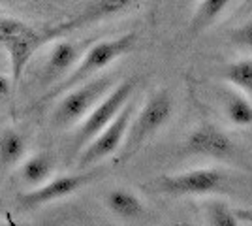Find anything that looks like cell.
Wrapping results in <instances>:
<instances>
[{
    "mask_svg": "<svg viewBox=\"0 0 252 226\" xmlns=\"http://www.w3.org/2000/svg\"><path fill=\"white\" fill-rule=\"evenodd\" d=\"M134 113H136V104L130 98L125 104V108L117 113V117L79 151V168H89L96 162L113 157L117 151H121Z\"/></svg>",
    "mask_w": 252,
    "mask_h": 226,
    "instance_id": "obj_6",
    "label": "cell"
},
{
    "mask_svg": "<svg viewBox=\"0 0 252 226\" xmlns=\"http://www.w3.org/2000/svg\"><path fill=\"white\" fill-rule=\"evenodd\" d=\"M226 117L233 127H252V102L243 95H231L226 100Z\"/></svg>",
    "mask_w": 252,
    "mask_h": 226,
    "instance_id": "obj_17",
    "label": "cell"
},
{
    "mask_svg": "<svg viewBox=\"0 0 252 226\" xmlns=\"http://www.w3.org/2000/svg\"><path fill=\"white\" fill-rule=\"evenodd\" d=\"M134 43H136V34L134 32H126L121 34V36H115V38H109V40L94 42L85 51L83 57H79V61L74 65V68L64 75L61 81H57L55 85L49 87L42 97L34 102L32 109L43 108V106L51 104L61 95H64L66 91H70L72 87L98 75L107 66L113 65L117 59L125 57L134 47Z\"/></svg>",
    "mask_w": 252,
    "mask_h": 226,
    "instance_id": "obj_1",
    "label": "cell"
},
{
    "mask_svg": "<svg viewBox=\"0 0 252 226\" xmlns=\"http://www.w3.org/2000/svg\"><path fill=\"white\" fill-rule=\"evenodd\" d=\"M203 213H205V223L211 226H239L245 223H252V213L237 211L220 200L207 202Z\"/></svg>",
    "mask_w": 252,
    "mask_h": 226,
    "instance_id": "obj_15",
    "label": "cell"
},
{
    "mask_svg": "<svg viewBox=\"0 0 252 226\" xmlns=\"http://www.w3.org/2000/svg\"><path fill=\"white\" fill-rule=\"evenodd\" d=\"M105 207L111 215H115L121 221H137L145 213V204L134 191L126 187H115L104 198Z\"/></svg>",
    "mask_w": 252,
    "mask_h": 226,
    "instance_id": "obj_12",
    "label": "cell"
},
{
    "mask_svg": "<svg viewBox=\"0 0 252 226\" xmlns=\"http://www.w3.org/2000/svg\"><path fill=\"white\" fill-rule=\"evenodd\" d=\"M230 4L231 0H200L198 8L192 15V21H190V31L200 32L203 29L211 27L226 11Z\"/></svg>",
    "mask_w": 252,
    "mask_h": 226,
    "instance_id": "obj_16",
    "label": "cell"
},
{
    "mask_svg": "<svg viewBox=\"0 0 252 226\" xmlns=\"http://www.w3.org/2000/svg\"><path fill=\"white\" fill-rule=\"evenodd\" d=\"M13 87H15V83L11 81L10 75L0 74V102H2V100H8V98L11 97Z\"/></svg>",
    "mask_w": 252,
    "mask_h": 226,
    "instance_id": "obj_20",
    "label": "cell"
},
{
    "mask_svg": "<svg viewBox=\"0 0 252 226\" xmlns=\"http://www.w3.org/2000/svg\"><path fill=\"white\" fill-rule=\"evenodd\" d=\"M113 87V75H94L79 85L72 87L57 98L51 113V125L57 129L75 127L96 106V102Z\"/></svg>",
    "mask_w": 252,
    "mask_h": 226,
    "instance_id": "obj_3",
    "label": "cell"
},
{
    "mask_svg": "<svg viewBox=\"0 0 252 226\" xmlns=\"http://www.w3.org/2000/svg\"><path fill=\"white\" fill-rule=\"evenodd\" d=\"M173 115V100L166 91H158L147 98V102L141 106L139 111L134 113L130 121V127L126 132L125 143L121 147L123 161L130 159L134 153L145 145V141L151 140L158 130L162 129Z\"/></svg>",
    "mask_w": 252,
    "mask_h": 226,
    "instance_id": "obj_4",
    "label": "cell"
},
{
    "mask_svg": "<svg viewBox=\"0 0 252 226\" xmlns=\"http://www.w3.org/2000/svg\"><path fill=\"white\" fill-rule=\"evenodd\" d=\"M96 179V173H64L57 177H49L45 183L34 187L31 191L19 196V204L25 209H34V207H42V205L53 204L57 200L68 198L72 194L79 193L89 183H93Z\"/></svg>",
    "mask_w": 252,
    "mask_h": 226,
    "instance_id": "obj_9",
    "label": "cell"
},
{
    "mask_svg": "<svg viewBox=\"0 0 252 226\" xmlns=\"http://www.w3.org/2000/svg\"><path fill=\"white\" fill-rule=\"evenodd\" d=\"M45 45L43 32L17 17H0V47L8 55L10 77L17 85L31 65L34 53Z\"/></svg>",
    "mask_w": 252,
    "mask_h": 226,
    "instance_id": "obj_2",
    "label": "cell"
},
{
    "mask_svg": "<svg viewBox=\"0 0 252 226\" xmlns=\"http://www.w3.org/2000/svg\"><path fill=\"white\" fill-rule=\"evenodd\" d=\"M79 53H81V43L72 42V40H61V38L53 40L51 51L40 72V83L51 87L57 81H61L79 61Z\"/></svg>",
    "mask_w": 252,
    "mask_h": 226,
    "instance_id": "obj_11",
    "label": "cell"
},
{
    "mask_svg": "<svg viewBox=\"0 0 252 226\" xmlns=\"http://www.w3.org/2000/svg\"><path fill=\"white\" fill-rule=\"evenodd\" d=\"M226 181L228 175L219 168H196L173 175H162L155 185L160 193L168 196H207L220 193Z\"/></svg>",
    "mask_w": 252,
    "mask_h": 226,
    "instance_id": "obj_7",
    "label": "cell"
},
{
    "mask_svg": "<svg viewBox=\"0 0 252 226\" xmlns=\"http://www.w3.org/2000/svg\"><path fill=\"white\" fill-rule=\"evenodd\" d=\"M134 89H136L134 79H126V81H121V83L113 85L104 97L96 102L94 108L75 125L77 129H75L74 136V147L77 153L83 149L100 130L107 127L117 117V113L125 108V104L132 98Z\"/></svg>",
    "mask_w": 252,
    "mask_h": 226,
    "instance_id": "obj_5",
    "label": "cell"
},
{
    "mask_svg": "<svg viewBox=\"0 0 252 226\" xmlns=\"http://www.w3.org/2000/svg\"><path fill=\"white\" fill-rule=\"evenodd\" d=\"M231 42L241 45V47L252 49V19L245 21L239 29H235V31L231 32Z\"/></svg>",
    "mask_w": 252,
    "mask_h": 226,
    "instance_id": "obj_19",
    "label": "cell"
},
{
    "mask_svg": "<svg viewBox=\"0 0 252 226\" xmlns=\"http://www.w3.org/2000/svg\"><path fill=\"white\" fill-rule=\"evenodd\" d=\"M15 168H17V175L23 183L34 189L51 177L55 162L49 153L40 151V153H32L29 157H25Z\"/></svg>",
    "mask_w": 252,
    "mask_h": 226,
    "instance_id": "obj_13",
    "label": "cell"
},
{
    "mask_svg": "<svg viewBox=\"0 0 252 226\" xmlns=\"http://www.w3.org/2000/svg\"><path fill=\"white\" fill-rule=\"evenodd\" d=\"M2 209H4V198L0 196V211H2Z\"/></svg>",
    "mask_w": 252,
    "mask_h": 226,
    "instance_id": "obj_21",
    "label": "cell"
},
{
    "mask_svg": "<svg viewBox=\"0 0 252 226\" xmlns=\"http://www.w3.org/2000/svg\"><path fill=\"white\" fill-rule=\"evenodd\" d=\"M0 2H15V0H0Z\"/></svg>",
    "mask_w": 252,
    "mask_h": 226,
    "instance_id": "obj_22",
    "label": "cell"
},
{
    "mask_svg": "<svg viewBox=\"0 0 252 226\" xmlns=\"http://www.w3.org/2000/svg\"><path fill=\"white\" fill-rule=\"evenodd\" d=\"M187 153L207 159H226L233 153V141L222 129L203 123L198 125L187 138Z\"/></svg>",
    "mask_w": 252,
    "mask_h": 226,
    "instance_id": "obj_10",
    "label": "cell"
},
{
    "mask_svg": "<svg viewBox=\"0 0 252 226\" xmlns=\"http://www.w3.org/2000/svg\"><path fill=\"white\" fill-rule=\"evenodd\" d=\"M132 4H134V0H85L74 15L42 31L43 42H53L57 38H64L66 34L87 29V27L105 21V19H111V17L126 11Z\"/></svg>",
    "mask_w": 252,
    "mask_h": 226,
    "instance_id": "obj_8",
    "label": "cell"
},
{
    "mask_svg": "<svg viewBox=\"0 0 252 226\" xmlns=\"http://www.w3.org/2000/svg\"><path fill=\"white\" fill-rule=\"evenodd\" d=\"M224 79L243 93H252V59H239L228 65L224 68Z\"/></svg>",
    "mask_w": 252,
    "mask_h": 226,
    "instance_id": "obj_18",
    "label": "cell"
},
{
    "mask_svg": "<svg viewBox=\"0 0 252 226\" xmlns=\"http://www.w3.org/2000/svg\"><path fill=\"white\" fill-rule=\"evenodd\" d=\"M27 157V138L19 130L6 129L0 134V166L10 170Z\"/></svg>",
    "mask_w": 252,
    "mask_h": 226,
    "instance_id": "obj_14",
    "label": "cell"
}]
</instances>
